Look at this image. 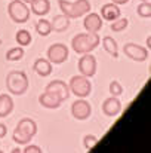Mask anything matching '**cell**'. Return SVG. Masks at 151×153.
Segmentation results:
<instances>
[{
    "mask_svg": "<svg viewBox=\"0 0 151 153\" xmlns=\"http://www.w3.org/2000/svg\"><path fill=\"white\" fill-rule=\"evenodd\" d=\"M101 43V39L98 36V33H79L73 37L71 40V48L73 51L79 55L82 53H88L92 52L95 48H98V45Z\"/></svg>",
    "mask_w": 151,
    "mask_h": 153,
    "instance_id": "cell-1",
    "label": "cell"
},
{
    "mask_svg": "<svg viewBox=\"0 0 151 153\" xmlns=\"http://www.w3.org/2000/svg\"><path fill=\"white\" fill-rule=\"evenodd\" d=\"M58 4H59L61 12H62L65 16H68L70 19L85 16V15L91 10V3H89V0H76V1L59 0Z\"/></svg>",
    "mask_w": 151,
    "mask_h": 153,
    "instance_id": "cell-2",
    "label": "cell"
},
{
    "mask_svg": "<svg viewBox=\"0 0 151 153\" xmlns=\"http://www.w3.org/2000/svg\"><path fill=\"white\" fill-rule=\"evenodd\" d=\"M6 88L13 95H22L28 89V77L24 71L13 70L6 76Z\"/></svg>",
    "mask_w": 151,
    "mask_h": 153,
    "instance_id": "cell-3",
    "label": "cell"
},
{
    "mask_svg": "<svg viewBox=\"0 0 151 153\" xmlns=\"http://www.w3.org/2000/svg\"><path fill=\"white\" fill-rule=\"evenodd\" d=\"M68 88H70V92H73L76 97L79 98H86L91 95L92 92V83L89 80V77L80 74V76H73L70 79V83H68Z\"/></svg>",
    "mask_w": 151,
    "mask_h": 153,
    "instance_id": "cell-4",
    "label": "cell"
},
{
    "mask_svg": "<svg viewBox=\"0 0 151 153\" xmlns=\"http://www.w3.org/2000/svg\"><path fill=\"white\" fill-rule=\"evenodd\" d=\"M7 13L16 24H24L30 19V7L22 0H12L7 6Z\"/></svg>",
    "mask_w": 151,
    "mask_h": 153,
    "instance_id": "cell-5",
    "label": "cell"
},
{
    "mask_svg": "<svg viewBox=\"0 0 151 153\" xmlns=\"http://www.w3.org/2000/svg\"><path fill=\"white\" fill-rule=\"evenodd\" d=\"M79 71L86 77L95 76V73H96V58L94 55H91V52L82 53V56L79 59Z\"/></svg>",
    "mask_w": 151,
    "mask_h": 153,
    "instance_id": "cell-6",
    "label": "cell"
},
{
    "mask_svg": "<svg viewBox=\"0 0 151 153\" xmlns=\"http://www.w3.org/2000/svg\"><path fill=\"white\" fill-rule=\"evenodd\" d=\"M48 59L52 64H62L68 59V48L64 43H53L48 49Z\"/></svg>",
    "mask_w": 151,
    "mask_h": 153,
    "instance_id": "cell-7",
    "label": "cell"
},
{
    "mask_svg": "<svg viewBox=\"0 0 151 153\" xmlns=\"http://www.w3.org/2000/svg\"><path fill=\"white\" fill-rule=\"evenodd\" d=\"M123 52L127 58L136 61V62H142L148 58V49L144 48V46H139L136 43H126L123 46Z\"/></svg>",
    "mask_w": 151,
    "mask_h": 153,
    "instance_id": "cell-8",
    "label": "cell"
},
{
    "mask_svg": "<svg viewBox=\"0 0 151 153\" xmlns=\"http://www.w3.org/2000/svg\"><path fill=\"white\" fill-rule=\"evenodd\" d=\"M71 114L77 120H86L92 114V107H91V104L86 101L85 98L77 100L76 102H73V105H71Z\"/></svg>",
    "mask_w": 151,
    "mask_h": 153,
    "instance_id": "cell-9",
    "label": "cell"
},
{
    "mask_svg": "<svg viewBox=\"0 0 151 153\" xmlns=\"http://www.w3.org/2000/svg\"><path fill=\"white\" fill-rule=\"evenodd\" d=\"M45 91H49V92H53V94L59 95L62 101L64 100H68V97H70V88L62 80H52V82H49L46 85V89Z\"/></svg>",
    "mask_w": 151,
    "mask_h": 153,
    "instance_id": "cell-10",
    "label": "cell"
},
{
    "mask_svg": "<svg viewBox=\"0 0 151 153\" xmlns=\"http://www.w3.org/2000/svg\"><path fill=\"white\" fill-rule=\"evenodd\" d=\"M102 19H101V16L98 13H86V16H85V19H83V27H85V30L86 31H89V33H98L101 28H102Z\"/></svg>",
    "mask_w": 151,
    "mask_h": 153,
    "instance_id": "cell-11",
    "label": "cell"
},
{
    "mask_svg": "<svg viewBox=\"0 0 151 153\" xmlns=\"http://www.w3.org/2000/svg\"><path fill=\"white\" fill-rule=\"evenodd\" d=\"M102 111H104V114L114 117V116H117L122 111V102H120V100L117 97L111 95L110 98H107L105 101L102 102Z\"/></svg>",
    "mask_w": 151,
    "mask_h": 153,
    "instance_id": "cell-12",
    "label": "cell"
},
{
    "mask_svg": "<svg viewBox=\"0 0 151 153\" xmlns=\"http://www.w3.org/2000/svg\"><path fill=\"white\" fill-rule=\"evenodd\" d=\"M39 102L43 105V107H46V108H58L59 105H61V97L59 95H56V94H53V92H49V91H45L40 97H39Z\"/></svg>",
    "mask_w": 151,
    "mask_h": 153,
    "instance_id": "cell-13",
    "label": "cell"
},
{
    "mask_svg": "<svg viewBox=\"0 0 151 153\" xmlns=\"http://www.w3.org/2000/svg\"><path fill=\"white\" fill-rule=\"evenodd\" d=\"M122 15L120 12V7L116 4V3H107L101 7V18L102 19H107V21H114L117 19L119 16Z\"/></svg>",
    "mask_w": 151,
    "mask_h": 153,
    "instance_id": "cell-14",
    "label": "cell"
},
{
    "mask_svg": "<svg viewBox=\"0 0 151 153\" xmlns=\"http://www.w3.org/2000/svg\"><path fill=\"white\" fill-rule=\"evenodd\" d=\"M16 129H18V131H21L22 134H25V135H28V137H31V138H33V137L37 134V123H36L33 119L24 117V119H21V120L18 122Z\"/></svg>",
    "mask_w": 151,
    "mask_h": 153,
    "instance_id": "cell-15",
    "label": "cell"
},
{
    "mask_svg": "<svg viewBox=\"0 0 151 153\" xmlns=\"http://www.w3.org/2000/svg\"><path fill=\"white\" fill-rule=\"evenodd\" d=\"M33 68L40 77H48L52 73V62L48 58H39V59L34 61Z\"/></svg>",
    "mask_w": 151,
    "mask_h": 153,
    "instance_id": "cell-16",
    "label": "cell"
},
{
    "mask_svg": "<svg viewBox=\"0 0 151 153\" xmlns=\"http://www.w3.org/2000/svg\"><path fill=\"white\" fill-rule=\"evenodd\" d=\"M30 9H31V12L34 13V15H37V16H45V15H48L50 10V1L49 0H34V1H31L30 3Z\"/></svg>",
    "mask_w": 151,
    "mask_h": 153,
    "instance_id": "cell-17",
    "label": "cell"
},
{
    "mask_svg": "<svg viewBox=\"0 0 151 153\" xmlns=\"http://www.w3.org/2000/svg\"><path fill=\"white\" fill-rule=\"evenodd\" d=\"M50 27H52V31L62 33V31H65V30L70 27V18L65 16L64 13H62V15H56V16H53V19L50 21Z\"/></svg>",
    "mask_w": 151,
    "mask_h": 153,
    "instance_id": "cell-18",
    "label": "cell"
},
{
    "mask_svg": "<svg viewBox=\"0 0 151 153\" xmlns=\"http://www.w3.org/2000/svg\"><path fill=\"white\" fill-rule=\"evenodd\" d=\"M13 110V100L7 94L0 95V117H6L12 113Z\"/></svg>",
    "mask_w": 151,
    "mask_h": 153,
    "instance_id": "cell-19",
    "label": "cell"
},
{
    "mask_svg": "<svg viewBox=\"0 0 151 153\" xmlns=\"http://www.w3.org/2000/svg\"><path fill=\"white\" fill-rule=\"evenodd\" d=\"M102 46L104 49L108 52L113 58H119V46H117V42L111 37V36H105L102 39Z\"/></svg>",
    "mask_w": 151,
    "mask_h": 153,
    "instance_id": "cell-20",
    "label": "cell"
},
{
    "mask_svg": "<svg viewBox=\"0 0 151 153\" xmlns=\"http://www.w3.org/2000/svg\"><path fill=\"white\" fill-rule=\"evenodd\" d=\"M36 31L39 33V36H43V37L49 36L50 33H52L50 21H48V19H39L36 22Z\"/></svg>",
    "mask_w": 151,
    "mask_h": 153,
    "instance_id": "cell-21",
    "label": "cell"
},
{
    "mask_svg": "<svg viewBox=\"0 0 151 153\" xmlns=\"http://www.w3.org/2000/svg\"><path fill=\"white\" fill-rule=\"evenodd\" d=\"M15 40H16V43L19 45V46H28L30 43H31V34H30V31L28 30H19L18 33H16V36H15Z\"/></svg>",
    "mask_w": 151,
    "mask_h": 153,
    "instance_id": "cell-22",
    "label": "cell"
},
{
    "mask_svg": "<svg viewBox=\"0 0 151 153\" xmlns=\"http://www.w3.org/2000/svg\"><path fill=\"white\" fill-rule=\"evenodd\" d=\"M24 56V49L22 46H16V48H12L6 52V61H19L22 59Z\"/></svg>",
    "mask_w": 151,
    "mask_h": 153,
    "instance_id": "cell-23",
    "label": "cell"
},
{
    "mask_svg": "<svg viewBox=\"0 0 151 153\" xmlns=\"http://www.w3.org/2000/svg\"><path fill=\"white\" fill-rule=\"evenodd\" d=\"M129 25V19L127 18H117L111 22V31H116V33H120V31H124V28Z\"/></svg>",
    "mask_w": 151,
    "mask_h": 153,
    "instance_id": "cell-24",
    "label": "cell"
},
{
    "mask_svg": "<svg viewBox=\"0 0 151 153\" xmlns=\"http://www.w3.org/2000/svg\"><path fill=\"white\" fill-rule=\"evenodd\" d=\"M136 13L141 18H150L151 16V3L150 1H142L139 6H136Z\"/></svg>",
    "mask_w": 151,
    "mask_h": 153,
    "instance_id": "cell-25",
    "label": "cell"
},
{
    "mask_svg": "<svg viewBox=\"0 0 151 153\" xmlns=\"http://www.w3.org/2000/svg\"><path fill=\"white\" fill-rule=\"evenodd\" d=\"M12 140H13L16 144H28V143L31 141V137L22 134L21 131H18V129L15 128V131H13V134H12Z\"/></svg>",
    "mask_w": 151,
    "mask_h": 153,
    "instance_id": "cell-26",
    "label": "cell"
},
{
    "mask_svg": "<svg viewBox=\"0 0 151 153\" xmlns=\"http://www.w3.org/2000/svg\"><path fill=\"white\" fill-rule=\"evenodd\" d=\"M98 144V138L95 137V135H92V134H88V135H85V138H83V146H85V149L86 150H92V149H95V146Z\"/></svg>",
    "mask_w": 151,
    "mask_h": 153,
    "instance_id": "cell-27",
    "label": "cell"
},
{
    "mask_svg": "<svg viewBox=\"0 0 151 153\" xmlns=\"http://www.w3.org/2000/svg\"><path fill=\"white\" fill-rule=\"evenodd\" d=\"M110 94H111L113 97L122 95V94H123V86H122L117 80H113V82L110 83Z\"/></svg>",
    "mask_w": 151,
    "mask_h": 153,
    "instance_id": "cell-28",
    "label": "cell"
},
{
    "mask_svg": "<svg viewBox=\"0 0 151 153\" xmlns=\"http://www.w3.org/2000/svg\"><path fill=\"white\" fill-rule=\"evenodd\" d=\"M24 153H42V149L39 147V146H36V144H25V149L22 150Z\"/></svg>",
    "mask_w": 151,
    "mask_h": 153,
    "instance_id": "cell-29",
    "label": "cell"
},
{
    "mask_svg": "<svg viewBox=\"0 0 151 153\" xmlns=\"http://www.w3.org/2000/svg\"><path fill=\"white\" fill-rule=\"evenodd\" d=\"M6 132H7V128H6V125L0 123V138H3V137L6 135Z\"/></svg>",
    "mask_w": 151,
    "mask_h": 153,
    "instance_id": "cell-30",
    "label": "cell"
},
{
    "mask_svg": "<svg viewBox=\"0 0 151 153\" xmlns=\"http://www.w3.org/2000/svg\"><path fill=\"white\" fill-rule=\"evenodd\" d=\"M111 1H113V3H116L117 6H120V4H126L129 0H111Z\"/></svg>",
    "mask_w": 151,
    "mask_h": 153,
    "instance_id": "cell-31",
    "label": "cell"
},
{
    "mask_svg": "<svg viewBox=\"0 0 151 153\" xmlns=\"http://www.w3.org/2000/svg\"><path fill=\"white\" fill-rule=\"evenodd\" d=\"M147 46H148V51L151 49V36H148L147 37Z\"/></svg>",
    "mask_w": 151,
    "mask_h": 153,
    "instance_id": "cell-32",
    "label": "cell"
},
{
    "mask_svg": "<svg viewBox=\"0 0 151 153\" xmlns=\"http://www.w3.org/2000/svg\"><path fill=\"white\" fill-rule=\"evenodd\" d=\"M22 1H24V3H27V4H30V3H31V1H34V0H22Z\"/></svg>",
    "mask_w": 151,
    "mask_h": 153,
    "instance_id": "cell-33",
    "label": "cell"
},
{
    "mask_svg": "<svg viewBox=\"0 0 151 153\" xmlns=\"http://www.w3.org/2000/svg\"><path fill=\"white\" fill-rule=\"evenodd\" d=\"M12 152H13V153H19V152H22V150H19V149H13Z\"/></svg>",
    "mask_w": 151,
    "mask_h": 153,
    "instance_id": "cell-34",
    "label": "cell"
},
{
    "mask_svg": "<svg viewBox=\"0 0 151 153\" xmlns=\"http://www.w3.org/2000/svg\"><path fill=\"white\" fill-rule=\"evenodd\" d=\"M141 1H150V0H141Z\"/></svg>",
    "mask_w": 151,
    "mask_h": 153,
    "instance_id": "cell-35",
    "label": "cell"
},
{
    "mask_svg": "<svg viewBox=\"0 0 151 153\" xmlns=\"http://www.w3.org/2000/svg\"><path fill=\"white\" fill-rule=\"evenodd\" d=\"M0 45H1V39H0Z\"/></svg>",
    "mask_w": 151,
    "mask_h": 153,
    "instance_id": "cell-36",
    "label": "cell"
}]
</instances>
